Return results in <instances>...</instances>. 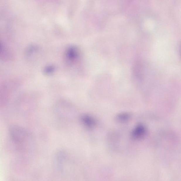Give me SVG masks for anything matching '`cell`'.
<instances>
[{
  "label": "cell",
  "instance_id": "obj_1",
  "mask_svg": "<svg viewBox=\"0 0 181 181\" xmlns=\"http://www.w3.org/2000/svg\"><path fill=\"white\" fill-rule=\"evenodd\" d=\"M12 139L17 143L24 142L27 136V133L21 128L13 127L11 130Z\"/></svg>",
  "mask_w": 181,
  "mask_h": 181
},
{
  "label": "cell",
  "instance_id": "obj_2",
  "mask_svg": "<svg viewBox=\"0 0 181 181\" xmlns=\"http://www.w3.org/2000/svg\"><path fill=\"white\" fill-rule=\"evenodd\" d=\"M146 134V129L142 124L136 126L131 133V136L132 139L138 141L144 138Z\"/></svg>",
  "mask_w": 181,
  "mask_h": 181
},
{
  "label": "cell",
  "instance_id": "obj_3",
  "mask_svg": "<svg viewBox=\"0 0 181 181\" xmlns=\"http://www.w3.org/2000/svg\"><path fill=\"white\" fill-rule=\"evenodd\" d=\"M81 122L85 127L89 129H92L97 124V121L94 118L91 116L84 114L81 117Z\"/></svg>",
  "mask_w": 181,
  "mask_h": 181
},
{
  "label": "cell",
  "instance_id": "obj_4",
  "mask_svg": "<svg viewBox=\"0 0 181 181\" xmlns=\"http://www.w3.org/2000/svg\"><path fill=\"white\" fill-rule=\"evenodd\" d=\"M78 54H79V52H78V48L74 46L69 47L66 51V59L68 61H71V62L74 61L77 59Z\"/></svg>",
  "mask_w": 181,
  "mask_h": 181
},
{
  "label": "cell",
  "instance_id": "obj_5",
  "mask_svg": "<svg viewBox=\"0 0 181 181\" xmlns=\"http://www.w3.org/2000/svg\"><path fill=\"white\" fill-rule=\"evenodd\" d=\"M132 117V114L129 112H122L115 116V120L119 123L124 124L129 122Z\"/></svg>",
  "mask_w": 181,
  "mask_h": 181
},
{
  "label": "cell",
  "instance_id": "obj_6",
  "mask_svg": "<svg viewBox=\"0 0 181 181\" xmlns=\"http://www.w3.org/2000/svg\"><path fill=\"white\" fill-rule=\"evenodd\" d=\"M54 66H48L46 67L44 69V72L46 74L49 75L52 74L54 72Z\"/></svg>",
  "mask_w": 181,
  "mask_h": 181
}]
</instances>
